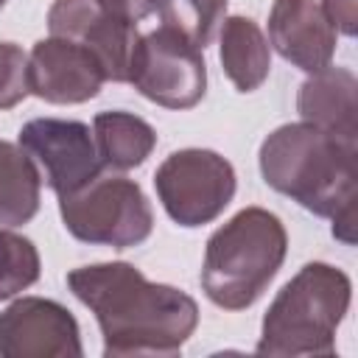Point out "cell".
<instances>
[{"mask_svg": "<svg viewBox=\"0 0 358 358\" xmlns=\"http://www.w3.org/2000/svg\"><path fill=\"white\" fill-rule=\"evenodd\" d=\"M103 70L98 59L73 39H39L28 56V87L48 103H84L101 92Z\"/></svg>", "mask_w": 358, "mask_h": 358, "instance_id": "cell-11", "label": "cell"}, {"mask_svg": "<svg viewBox=\"0 0 358 358\" xmlns=\"http://www.w3.org/2000/svg\"><path fill=\"white\" fill-rule=\"evenodd\" d=\"M221 64L238 92L257 90L271 70V48L249 17H227L221 22Z\"/></svg>", "mask_w": 358, "mask_h": 358, "instance_id": "cell-14", "label": "cell"}, {"mask_svg": "<svg viewBox=\"0 0 358 358\" xmlns=\"http://www.w3.org/2000/svg\"><path fill=\"white\" fill-rule=\"evenodd\" d=\"M352 299L350 277L330 263L302 266L263 316L257 355H333L336 330Z\"/></svg>", "mask_w": 358, "mask_h": 358, "instance_id": "cell-4", "label": "cell"}, {"mask_svg": "<svg viewBox=\"0 0 358 358\" xmlns=\"http://www.w3.org/2000/svg\"><path fill=\"white\" fill-rule=\"evenodd\" d=\"M260 173L268 187L322 218L355 204L358 145L313 123H285L260 145Z\"/></svg>", "mask_w": 358, "mask_h": 358, "instance_id": "cell-2", "label": "cell"}, {"mask_svg": "<svg viewBox=\"0 0 358 358\" xmlns=\"http://www.w3.org/2000/svg\"><path fill=\"white\" fill-rule=\"evenodd\" d=\"M67 285L95 313L106 358L176 355L199 324L193 296L123 260L73 268Z\"/></svg>", "mask_w": 358, "mask_h": 358, "instance_id": "cell-1", "label": "cell"}, {"mask_svg": "<svg viewBox=\"0 0 358 358\" xmlns=\"http://www.w3.org/2000/svg\"><path fill=\"white\" fill-rule=\"evenodd\" d=\"M3 3H6V0H0V8H3Z\"/></svg>", "mask_w": 358, "mask_h": 358, "instance_id": "cell-22", "label": "cell"}, {"mask_svg": "<svg viewBox=\"0 0 358 358\" xmlns=\"http://www.w3.org/2000/svg\"><path fill=\"white\" fill-rule=\"evenodd\" d=\"M28 92V53L14 42H0V109L17 106Z\"/></svg>", "mask_w": 358, "mask_h": 358, "instance_id": "cell-19", "label": "cell"}, {"mask_svg": "<svg viewBox=\"0 0 358 358\" xmlns=\"http://www.w3.org/2000/svg\"><path fill=\"white\" fill-rule=\"evenodd\" d=\"M39 252L34 241L0 229V299H11L39 280Z\"/></svg>", "mask_w": 358, "mask_h": 358, "instance_id": "cell-18", "label": "cell"}, {"mask_svg": "<svg viewBox=\"0 0 358 358\" xmlns=\"http://www.w3.org/2000/svg\"><path fill=\"white\" fill-rule=\"evenodd\" d=\"M358 81L347 67H324L302 81L296 95V112L305 123H313L344 143L358 145Z\"/></svg>", "mask_w": 358, "mask_h": 358, "instance_id": "cell-13", "label": "cell"}, {"mask_svg": "<svg viewBox=\"0 0 358 358\" xmlns=\"http://www.w3.org/2000/svg\"><path fill=\"white\" fill-rule=\"evenodd\" d=\"M50 36L81 42L101 64L106 81H129L134 48L140 42L137 22L109 14L98 0H56L48 11Z\"/></svg>", "mask_w": 358, "mask_h": 358, "instance_id": "cell-9", "label": "cell"}, {"mask_svg": "<svg viewBox=\"0 0 358 358\" xmlns=\"http://www.w3.org/2000/svg\"><path fill=\"white\" fill-rule=\"evenodd\" d=\"M268 42L294 67L319 73L333 64L336 28L316 0H274L268 11Z\"/></svg>", "mask_w": 358, "mask_h": 358, "instance_id": "cell-12", "label": "cell"}, {"mask_svg": "<svg viewBox=\"0 0 358 358\" xmlns=\"http://www.w3.org/2000/svg\"><path fill=\"white\" fill-rule=\"evenodd\" d=\"M109 14L129 20V22H140L148 14H154L159 8V0H98Z\"/></svg>", "mask_w": 358, "mask_h": 358, "instance_id": "cell-21", "label": "cell"}, {"mask_svg": "<svg viewBox=\"0 0 358 358\" xmlns=\"http://www.w3.org/2000/svg\"><path fill=\"white\" fill-rule=\"evenodd\" d=\"M235 168L210 148H182L154 173L157 199L179 227L215 221L235 196Z\"/></svg>", "mask_w": 358, "mask_h": 358, "instance_id": "cell-6", "label": "cell"}, {"mask_svg": "<svg viewBox=\"0 0 358 358\" xmlns=\"http://www.w3.org/2000/svg\"><path fill=\"white\" fill-rule=\"evenodd\" d=\"M288 252L282 221L263 207H243L218 227L204 249L201 288L224 310H243L260 299Z\"/></svg>", "mask_w": 358, "mask_h": 358, "instance_id": "cell-3", "label": "cell"}, {"mask_svg": "<svg viewBox=\"0 0 358 358\" xmlns=\"http://www.w3.org/2000/svg\"><path fill=\"white\" fill-rule=\"evenodd\" d=\"M92 134L101 165L112 171H129L143 165L157 145V131L151 129V123L117 109L98 112L92 120Z\"/></svg>", "mask_w": 358, "mask_h": 358, "instance_id": "cell-15", "label": "cell"}, {"mask_svg": "<svg viewBox=\"0 0 358 358\" xmlns=\"http://www.w3.org/2000/svg\"><path fill=\"white\" fill-rule=\"evenodd\" d=\"M227 0H159L162 25L187 36L196 48H207L224 22Z\"/></svg>", "mask_w": 358, "mask_h": 358, "instance_id": "cell-17", "label": "cell"}, {"mask_svg": "<svg viewBox=\"0 0 358 358\" xmlns=\"http://www.w3.org/2000/svg\"><path fill=\"white\" fill-rule=\"evenodd\" d=\"M20 148L42 168L48 187L59 199L81 190L103 171L95 137L81 120L34 117L20 129Z\"/></svg>", "mask_w": 358, "mask_h": 358, "instance_id": "cell-8", "label": "cell"}, {"mask_svg": "<svg viewBox=\"0 0 358 358\" xmlns=\"http://www.w3.org/2000/svg\"><path fill=\"white\" fill-rule=\"evenodd\" d=\"M42 173L14 143L0 140V227L28 224L39 210Z\"/></svg>", "mask_w": 358, "mask_h": 358, "instance_id": "cell-16", "label": "cell"}, {"mask_svg": "<svg viewBox=\"0 0 358 358\" xmlns=\"http://www.w3.org/2000/svg\"><path fill=\"white\" fill-rule=\"evenodd\" d=\"M3 358H81V333L76 316L42 296H22L0 313Z\"/></svg>", "mask_w": 358, "mask_h": 358, "instance_id": "cell-10", "label": "cell"}, {"mask_svg": "<svg viewBox=\"0 0 358 358\" xmlns=\"http://www.w3.org/2000/svg\"><path fill=\"white\" fill-rule=\"evenodd\" d=\"M129 84L165 109H190L204 98L207 64L201 48H196L179 31L162 25L140 36L129 67Z\"/></svg>", "mask_w": 358, "mask_h": 358, "instance_id": "cell-7", "label": "cell"}, {"mask_svg": "<svg viewBox=\"0 0 358 358\" xmlns=\"http://www.w3.org/2000/svg\"><path fill=\"white\" fill-rule=\"evenodd\" d=\"M67 232L81 243L129 249L154 229V213L134 179L101 173L81 190L59 199Z\"/></svg>", "mask_w": 358, "mask_h": 358, "instance_id": "cell-5", "label": "cell"}, {"mask_svg": "<svg viewBox=\"0 0 358 358\" xmlns=\"http://www.w3.org/2000/svg\"><path fill=\"white\" fill-rule=\"evenodd\" d=\"M322 11L336 31L355 36L358 31V0H322Z\"/></svg>", "mask_w": 358, "mask_h": 358, "instance_id": "cell-20", "label": "cell"}]
</instances>
